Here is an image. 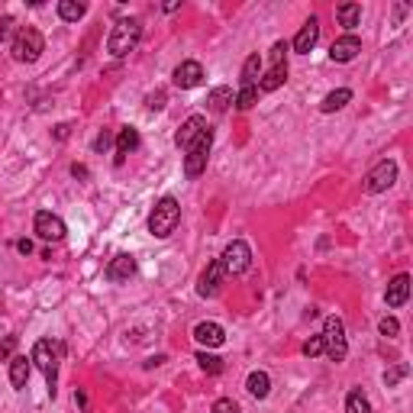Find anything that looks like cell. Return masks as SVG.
Wrapping results in <instances>:
<instances>
[{"label": "cell", "instance_id": "30", "mask_svg": "<svg viewBox=\"0 0 413 413\" xmlns=\"http://www.w3.org/2000/svg\"><path fill=\"white\" fill-rule=\"evenodd\" d=\"M197 362L207 375H220L223 371V359H216V355H210V352H197Z\"/></svg>", "mask_w": 413, "mask_h": 413}, {"label": "cell", "instance_id": "6", "mask_svg": "<svg viewBox=\"0 0 413 413\" xmlns=\"http://www.w3.org/2000/svg\"><path fill=\"white\" fill-rule=\"evenodd\" d=\"M210 146H214V130L207 126L197 139H194L191 146L184 149V175L187 178H200L207 171V159H210Z\"/></svg>", "mask_w": 413, "mask_h": 413}, {"label": "cell", "instance_id": "11", "mask_svg": "<svg viewBox=\"0 0 413 413\" xmlns=\"http://www.w3.org/2000/svg\"><path fill=\"white\" fill-rule=\"evenodd\" d=\"M171 81H175V87H181V91H191V87H197L200 81H204V65L194 58L181 61L175 68V75H171Z\"/></svg>", "mask_w": 413, "mask_h": 413}, {"label": "cell", "instance_id": "15", "mask_svg": "<svg viewBox=\"0 0 413 413\" xmlns=\"http://www.w3.org/2000/svg\"><path fill=\"white\" fill-rule=\"evenodd\" d=\"M104 275H107V281H113V284L130 281V278L136 275V259H132V255H126V252H123V255H113Z\"/></svg>", "mask_w": 413, "mask_h": 413}, {"label": "cell", "instance_id": "18", "mask_svg": "<svg viewBox=\"0 0 413 413\" xmlns=\"http://www.w3.org/2000/svg\"><path fill=\"white\" fill-rule=\"evenodd\" d=\"M204 130H207V120H204L200 113H194V116H187V120L181 123V130H178L175 142H178L181 149H187V146H191V142H194V139H197Z\"/></svg>", "mask_w": 413, "mask_h": 413}, {"label": "cell", "instance_id": "39", "mask_svg": "<svg viewBox=\"0 0 413 413\" xmlns=\"http://www.w3.org/2000/svg\"><path fill=\"white\" fill-rule=\"evenodd\" d=\"M71 175H75V178H87V168H85V165H71Z\"/></svg>", "mask_w": 413, "mask_h": 413}, {"label": "cell", "instance_id": "24", "mask_svg": "<svg viewBox=\"0 0 413 413\" xmlns=\"http://www.w3.org/2000/svg\"><path fill=\"white\" fill-rule=\"evenodd\" d=\"M259 75H261V55H259V52H252L249 58H245V65H242V75H239V81H242V87H255Z\"/></svg>", "mask_w": 413, "mask_h": 413}, {"label": "cell", "instance_id": "17", "mask_svg": "<svg viewBox=\"0 0 413 413\" xmlns=\"http://www.w3.org/2000/svg\"><path fill=\"white\" fill-rule=\"evenodd\" d=\"M407 297H410V275H397L390 278L388 291H384V300H388L390 310H397V307L407 304Z\"/></svg>", "mask_w": 413, "mask_h": 413}, {"label": "cell", "instance_id": "10", "mask_svg": "<svg viewBox=\"0 0 413 413\" xmlns=\"http://www.w3.org/2000/svg\"><path fill=\"white\" fill-rule=\"evenodd\" d=\"M32 226H36V236L46 239V242H61V239H65V233H68V230H65V220H61V216H55V214H49V210H39Z\"/></svg>", "mask_w": 413, "mask_h": 413}, {"label": "cell", "instance_id": "5", "mask_svg": "<svg viewBox=\"0 0 413 413\" xmlns=\"http://www.w3.org/2000/svg\"><path fill=\"white\" fill-rule=\"evenodd\" d=\"M323 352L329 355V362H345L349 355V339H345V323L343 316H326L323 320Z\"/></svg>", "mask_w": 413, "mask_h": 413}, {"label": "cell", "instance_id": "3", "mask_svg": "<svg viewBox=\"0 0 413 413\" xmlns=\"http://www.w3.org/2000/svg\"><path fill=\"white\" fill-rule=\"evenodd\" d=\"M42 52H46V36H42L36 26H20L13 42H10V55H13L16 61H23V65H32Z\"/></svg>", "mask_w": 413, "mask_h": 413}, {"label": "cell", "instance_id": "37", "mask_svg": "<svg viewBox=\"0 0 413 413\" xmlns=\"http://www.w3.org/2000/svg\"><path fill=\"white\" fill-rule=\"evenodd\" d=\"M13 345H16V336H7V343L0 345V359H7V355L13 352Z\"/></svg>", "mask_w": 413, "mask_h": 413}, {"label": "cell", "instance_id": "16", "mask_svg": "<svg viewBox=\"0 0 413 413\" xmlns=\"http://www.w3.org/2000/svg\"><path fill=\"white\" fill-rule=\"evenodd\" d=\"M316 39H320V23H316V16H310V20H307L304 26H300L297 36H294V52H297V55L314 52Z\"/></svg>", "mask_w": 413, "mask_h": 413}, {"label": "cell", "instance_id": "27", "mask_svg": "<svg viewBox=\"0 0 413 413\" xmlns=\"http://www.w3.org/2000/svg\"><path fill=\"white\" fill-rule=\"evenodd\" d=\"M345 413H371V404H368V397L362 394V388L349 390V397H345Z\"/></svg>", "mask_w": 413, "mask_h": 413}, {"label": "cell", "instance_id": "9", "mask_svg": "<svg viewBox=\"0 0 413 413\" xmlns=\"http://www.w3.org/2000/svg\"><path fill=\"white\" fill-rule=\"evenodd\" d=\"M394 181H397V161L384 159V161H378L375 168L365 175L362 187H365V194H381V191H388Z\"/></svg>", "mask_w": 413, "mask_h": 413}, {"label": "cell", "instance_id": "20", "mask_svg": "<svg viewBox=\"0 0 413 413\" xmlns=\"http://www.w3.org/2000/svg\"><path fill=\"white\" fill-rule=\"evenodd\" d=\"M30 371H32V362L26 359V355H13V359H10V384H13L16 390L26 388V381H30Z\"/></svg>", "mask_w": 413, "mask_h": 413}, {"label": "cell", "instance_id": "35", "mask_svg": "<svg viewBox=\"0 0 413 413\" xmlns=\"http://www.w3.org/2000/svg\"><path fill=\"white\" fill-rule=\"evenodd\" d=\"M161 107H165V91H155L149 97V110H161Z\"/></svg>", "mask_w": 413, "mask_h": 413}, {"label": "cell", "instance_id": "4", "mask_svg": "<svg viewBox=\"0 0 413 413\" xmlns=\"http://www.w3.org/2000/svg\"><path fill=\"white\" fill-rule=\"evenodd\" d=\"M139 39H142V23L132 20V16L130 20H120L107 36V52L116 55V58H123V55H130L132 49L139 46Z\"/></svg>", "mask_w": 413, "mask_h": 413}, {"label": "cell", "instance_id": "32", "mask_svg": "<svg viewBox=\"0 0 413 413\" xmlns=\"http://www.w3.org/2000/svg\"><path fill=\"white\" fill-rule=\"evenodd\" d=\"M214 413H239V404L236 400H230V397H220L214 404Z\"/></svg>", "mask_w": 413, "mask_h": 413}, {"label": "cell", "instance_id": "29", "mask_svg": "<svg viewBox=\"0 0 413 413\" xmlns=\"http://www.w3.org/2000/svg\"><path fill=\"white\" fill-rule=\"evenodd\" d=\"M407 371H410V368H407L404 362H397L394 368H388V371H384V388H397V384L407 378Z\"/></svg>", "mask_w": 413, "mask_h": 413}, {"label": "cell", "instance_id": "19", "mask_svg": "<svg viewBox=\"0 0 413 413\" xmlns=\"http://www.w3.org/2000/svg\"><path fill=\"white\" fill-rule=\"evenodd\" d=\"M139 130H132V126H123L120 130V136H116V165H123V159L130 152H136L139 149Z\"/></svg>", "mask_w": 413, "mask_h": 413}, {"label": "cell", "instance_id": "26", "mask_svg": "<svg viewBox=\"0 0 413 413\" xmlns=\"http://www.w3.org/2000/svg\"><path fill=\"white\" fill-rule=\"evenodd\" d=\"M58 16L65 20V23H78L81 16L87 13V4H78V0H58Z\"/></svg>", "mask_w": 413, "mask_h": 413}, {"label": "cell", "instance_id": "38", "mask_svg": "<svg viewBox=\"0 0 413 413\" xmlns=\"http://www.w3.org/2000/svg\"><path fill=\"white\" fill-rule=\"evenodd\" d=\"M16 249H20L23 255H30L32 252V242H30V239H20V242H16Z\"/></svg>", "mask_w": 413, "mask_h": 413}, {"label": "cell", "instance_id": "25", "mask_svg": "<svg viewBox=\"0 0 413 413\" xmlns=\"http://www.w3.org/2000/svg\"><path fill=\"white\" fill-rule=\"evenodd\" d=\"M349 100H352V91H349V87H339V91H333V94H326V97H323L320 110H323V113H336V110H343Z\"/></svg>", "mask_w": 413, "mask_h": 413}, {"label": "cell", "instance_id": "13", "mask_svg": "<svg viewBox=\"0 0 413 413\" xmlns=\"http://www.w3.org/2000/svg\"><path fill=\"white\" fill-rule=\"evenodd\" d=\"M362 52V39L355 36V32H345V36H339L336 42H333V46H329V58L333 61H352L355 55Z\"/></svg>", "mask_w": 413, "mask_h": 413}, {"label": "cell", "instance_id": "31", "mask_svg": "<svg viewBox=\"0 0 413 413\" xmlns=\"http://www.w3.org/2000/svg\"><path fill=\"white\" fill-rule=\"evenodd\" d=\"M378 329H381V336H388V339H394L400 333V323L394 320V316H384L381 323H378Z\"/></svg>", "mask_w": 413, "mask_h": 413}, {"label": "cell", "instance_id": "28", "mask_svg": "<svg viewBox=\"0 0 413 413\" xmlns=\"http://www.w3.org/2000/svg\"><path fill=\"white\" fill-rule=\"evenodd\" d=\"M255 100H259V87H242V91L233 97V104H236L239 110H252Z\"/></svg>", "mask_w": 413, "mask_h": 413}, {"label": "cell", "instance_id": "12", "mask_svg": "<svg viewBox=\"0 0 413 413\" xmlns=\"http://www.w3.org/2000/svg\"><path fill=\"white\" fill-rule=\"evenodd\" d=\"M223 265H220V259H214L210 265L204 268V275H200V281H197V294L200 297H216L220 294V284H223Z\"/></svg>", "mask_w": 413, "mask_h": 413}, {"label": "cell", "instance_id": "1", "mask_svg": "<svg viewBox=\"0 0 413 413\" xmlns=\"http://www.w3.org/2000/svg\"><path fill=\"white\" fill-rule=\"evenodd\" d=\"M58 359H61V345L52 343V339H39L36 345H32V355L30 362L42 371V378H46V388L49 394L55 397V390H58Z\"/></svg>", "mask_w": 413, "mask_h": 413}, {"label": "cell", "instance_id": "40", "mask_svg": "<svg viewBox=\"0 0 413 413\" xmlns=\"http://www.w3.org/2000/svg\"><path fill=\"white\" fill-rule=\"evenodd\" d=\"M68 130H71V126H68V123H61V126H58V130H55V139H65V136H68Z\"/></svg>", "mask_w": 413, "mask_h": 413}, {"label": "cell", "instance_id": "23", "mask_svg": "<svg viewBox=\"0 0 413 413\" xmlns=\"http://www.w3.org/2000/svg\"><path fill=\"white\" fill-rule=\"evenodd\" d=\"M336 20H339V26H343V30H355V26H359V20H362V7H359V4H339V7H336Z\"/></svg>", "mask_w": 413, "mask_h": 413}, {"label": "cell", "instance_id": "36", "mask_svg": "<svg viewBox=\"0 0 413 413\" xmlns=\"http://www.w3.org/2000/svg\"><path fill=\"white\" fill-rule=\"evenodd\" d=\"M107 146H110V132H100V136L94 139V152H104Z\"/></svg>", "mask_w": 413, "mask_h": 413}, {"label": "cell", "instance_id": "14", "mask_svg": "<svg viewBox=\"0 0 413 413\" xmlns=\"http://www.w3.org/2000/svg\"><path fill=\"white\" fill-rule=\"evenodd\" d=\"M194 339H197L200 345H207V349H220V345L226 343V329H223L220 323L204 320L194 326Z\"/></svg>", "mask_w": 413, "mask_h": 413}, {"label": "cell", "instance_id": "7", "mask_svg": "<svg viewBox=\"0 0 413 413\" xmlns=\"http://www.w3.org/2000/svg\"><path fill=\"white\" fill-rule=\"evenodd\" d=\"M284 81H288V42H275V46H271V68L259 78L255 87H259L261 94H271V91H278Z\"/></svg>", "mask_w": 413, "mask_h": 413}, {"label": "cell", "instance_id": "21", "mask_svg": "<svg viewBox=\"0 0 413 413\" xmlns=\"http://www.w3.org/2000/svg\"><path fill=\"white\" fill-rule=\"evenodd\" d=\"M230 104H233V87H214V91L207 94V107L214 110V113H226L230 110Z\"/></svg>", "mask_w": 413, "mask_h": 413}, {"label": "cell", "instance_id": "22", "mask_svg": "<svg viewBox=\"0 0 413 413\" xmlns=\"http://www.w3.org/2000/svg\"><path fill=\"white\" fill-rule=\"evenodd\" d=\"M245 390H249L252 397L265 400L268 390H271V378H268V371H252V375L245 378Z\"/></svg>", "mask_w": 413, "mask_h": 413}, {"label": "cell", "instance_id": "34", "mask_svg": "<svg viewBox=\"0 0 413 413\" xmlns=\"http://www.w3.org/2000/svg\"><path fill=\"white\" fill-rule=\"evenodd\" d=\"M13 26H16V20H13V16H0V42H4V39H10Z\"/></svg>", "mask_w": 413, "mask_h": 413}, {"label": "cell", "instance_id": "2", "mask_svg": "<svg viewBox=\"0 0 413 413\" xmlns=\"http://www.w3.org/2000/svg\"><path fill=\"white\" fill-rule=\"evenodd\" d=\"M178 223H181V204L175 197H161L149 214V233L155 239H168L178 230Z\"/></svg>", "mask_w": 413, "mask_h": 413}, {"label": "cell", "instance_id": "33", "mask_svg": "<svg viewBox=\"0 0 413 413\" xmlns=\"http://www.w3.org/2000/svg\"><path fill=\"white\" fill-rule=\"evenodd\" d=\"M304 355H307V359H314V355H323V339L314 336L310 343H304Z\"/></svg>", "mask_w": 413, "mask_h": 413}, {"label": "cell", "instance_id": "8", "mask_svg": "<svg viewBox=\"0 0 413 413\" xmlns=\"http://www.w3.org/2000/svg\"><path fill=\"white\" fill-rule=\"evenodd\" d=\"M220 265H223V275L226 278L249 271V265H252V249H249V242H245V239H233V242L223 249Z\"/></svg>", "mask_w": 413, "mask_h": 413}]
</instances>
